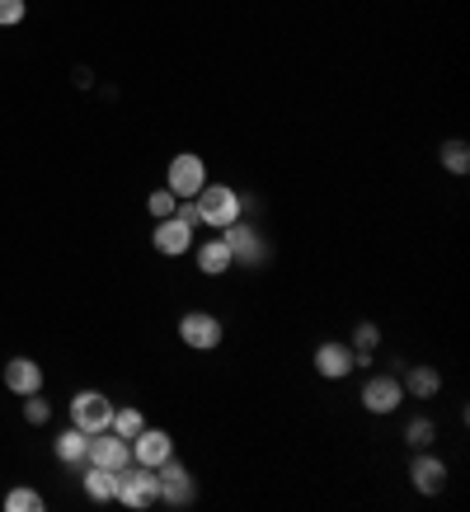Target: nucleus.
Returning <instances> with one entry per match:
<instances>
[{
	"label": "nucleus",
	"instance_id": "obj_22",
	"mask_svg": "<svg viewBox=\"0 0 470 512\" xmlns=\"http://www.w3.org/2000/svg\"><path fill=\"white\" fill-rule=\"evenodd\" d=\"M43 508L47 503L38 489H10V494H5V512H43Z\"/></svg>",
	"mask_w": 470,
	"mask_h": 512
},
{
	"label": "nucleus",
	"instance_id": "obj_17",
	"mask_svg": "<svg viewBox=\"0 0 470 512\" xmlns=\"http://www.w3.org/2000/svg\"><path fill=\"white\" fill-rule=\"evenodd\" d=\"M85 442H90V433H80L76 423H71L66 433H57L52 451H57V461H62V466H85Z\"/></svg>",
	"mask_w": 470,
	"mask_h": 512
},
{
	"label": "nucleus",
	"instance_id": "obj_9",
	"mask_svg": "<svg viewBox=\"0 0 470 512\" xmlns=\"http://www.w3.org/2000/svg\"><path fill=\"white\" fill-rule=\"evenodd\" d=\"M400 404H405L400 376H367V386H362V409L367 414H395Z\"/></svg>",
	"mask_w": 470,
	"mask_h": 512
},
{
	"label": "nucleus",
	"instance_id": "obj_11",
	"mask_svg": "<svg viewBox=\"0 0 470 512\" xmlns=\"http://www.w3.org/2000/svg\"><path fill=\"white\" fill-rule=\"evenodd\" d=\"M170 456H174V437L165 433V428H141V433L132 437V461H137V466L160 470Z\"/></svg>",
	"mask_w": 470,
	"mask_h": 512
},
{
	"label": "nucleus",
	"instance_id": "obj_18",
	"mask_svg": "<svg viewBox=\"0 0 470 512\" xmlns=\"http://www.w3.org/2000/svg\"><path fill=\"white\" fill-rule=\"evenodd\" d=\"M113 489H118V470H104V466H85V494L94 503H109Z\"/></svg>",
	"mask_w": 470,
	"mask_h": 512
},
{
	"label": "nucleus",
	"instance_id": "obj_25",
	"mask_svg": "<svg viewBox=\"0 0 470 512\" xmlns=\"http://www.w3.org/2000/svg\"><path fill=\"white\" fill-rule=\"evenodd\" d=\"M24 419H29L33 428H43V423L52 419V409H47V400H43V390H38V395H24Z\"/></svg>",
	"mask_w": 470,
	"mask_h": 512
},
{
	"label": "nucleus",
	"instance_id": "obj_2",
	"mask_svg": "<svg viewBox=\"0 0 470 512\" xmlns=\"http://www.w3.org/2000/svg\"><path fill=\"white\" fill-rule=\"evenodd\" d=\"M113 498L123 503V508L141 512V508H151V503H160V480H156V470L151 466H123L118 470V489H113Z\"/></svg>",
	"mask_w": 470,
	"mask_h": 512
},
{
	"label": "nucleus",
	"instance_id": "obj_24",
	"mask_svg": "<svg viewBox=\"0 0 470 512\" xmlns=\"http://www.w3.org/2000/svg\"><path fill=\"white\" fill-rule=\"evenodd\" d=\"M174 207H179V198H174L170 188H156V193H151V198H146V212H151V217H156V221L174 217Z\"/></svg>",
	"mask_w": 470,
	"mask_h": 512
},
{
	"label": "nucleus",
	"instance_id": "obj_13",
	"mask_svg": "<svg viewBox=\"0 0 470 512\" xmlns=\"http://www.w3.org/2000/svg\"><path fill=\"white\" fill-rule=\"evenodd\" d=\"M353 348L339 339H329L315 348V376H325V381H344V376H353Z\"/></svg>",
	"mask_w": 470,
	"mask_h": 512
},
{
	"label": "nucleus",
	"instance_id": "obj_26",
	"mask_svg": "<svg viewBox=\"0 0 470 512\" xmlns=\"http://www.w3.org/2000/svg\"><path fill=\"white\" fill-rule=\"evenodd\" d=\"M29 15V0H0V29H15Z\"/></svg>",
	"mask_w": 470,
	"mask_h": 512
},
{
	"label": "nucleus",
	"instance_id": "obj_23",
	"mask_svg": "<svg viewBox=\"0 0 470 512\" xmlns=\"http://www.w3.org/2000/svg\"><path fill=\"white\" fill-rule=\"evenodd\" d=\"M433 437H438V428H433V419H409L405 423V442L414 451H423V447H433Z\"/></svg>",
	"mask_w": 470,
	"mask_h": 512
},
{
	"label": "nucleus",
	"instance_id": "obj_12",
	"mask_svg": "<svg viewBox=\"0 0 470 512\" xmlns=\"http://www.w3.org/2000/svg\"><path fill=\"white\" fill-rule=\"evenodd\" d=\"M156 249L165 254V259H179V254H188L193 249V221H184L179 212L174 217H165V221H156Z\"/></svg>",
	"mask_w": 470,
	"mask_h": 512
},
{
	"label": "nucleus",
	"instance_id": "obj_21",
	"mask_svg": "<svg viewBox=\"0 0 470 512\" xmlns=\"http://www.w3.org/2000/svg\"><path fill=\"white\" fill-rule=\"evenodd\" d=\"M109 428L118 437H127V442H132V437L146 428V414H141V409H113V423H109Z\"/></svg>",
	"mask_w": 470,
	"mask_h": 512
},
{
	"label": "nucleus",
	"instance_id": "obj_3",
	"mask_svg": "<svg viewBox=\"0 0 470 512\" xmlns=\"http://www.w3.org/2000/svg\"><path fill=\"white\" fill-rule=\"evenodd\" d=\"M207 184V160L198 151H179L170 160V170H165V188H170L174 198H198V188Z\"/></svg>",
	"mask_w": 470,
	"mask_h": 512
},
{
	"label": "nucleus",
	"instance_id": "obj_7",
	"mask_svg": "<svg viewBox=\"0 0 470 512\" xmlns=\"http://www.w3.org/2000/svg\"><path fill=\"white\" fill-rule=\"evenodd\" d=\"M156 480H160V503H170V508H188V503L198 498L193 475H188V466H179V456H170V461L156 470Z\"/></svg>",
	"mask_w": 470,
	"mask_h": 512
},
{
	"label": "nucleus",
	"instance_id": "obj_10",
	"mask_svg": "<svg viewBox=\"0 0 470 512\" xmlns=\"http://www.w3.org/2000/svg\"><path fill=\"white\" fill-rule=\"evenodd\" d=\"M409 480H414V489H419L423 498H438L442 489H447V461L442 456H433V451L423 447L414 461H409Z\"/></svg>",
	"mask_w": 470,
	"mask_h": 512
},
{
	"label": "nucleus",
	"instance_id": "obj_6",
	"mask_svg": "<svg viewBox=\"0 0 470 512\" xmlns=\"http://www.w3.org/2000/svg\"><path fill=\"white\" fill-rule=\"evenodd\" d=\"M221 334H226V329H221V320L212 311H184L179 315V339H184L193 353H212V348L221 343Z\"/></svg>",
	"mask_w": 470,
	"mask_h": 512
},
{
	"label": "nucleus",
	"instance_id": "obj_16",
	"mask_svg": "<svg viewBox=\"0 0 470 512\" xmlns=\"http://www.w3.org/2000/svg\"><path fill=\"white\" fill-rule=\"evenodd\" d=\"M405 386V395H414V400H433L442 390V376H438V367H428V362H419V367H409V376L400 381Z\"/></svg>",
	"mask_w": 470,
	"mask_h": 512
},
{
	"label": "nucleus",
	"instance_id": "obj_1",
	"mask_svg": "<svg viewBox=\"0 0 470 512\" xmlns=\"http://www.w3.org/2000/svg\"><path fill=\"white\" fill-rule=\"evenodd\" d=\"M193 212H198V226H212V231L221 235L231 221H240L245 198H240L231 184H212V179H207V184L198 188V198H193Z\"/></svg>",
	"mask_w": 470,
	"mask_h": 512
},
{
	"label": "nucleus",
	"instance_id": "obj_15",
	"mask_svg": "<svg viewBox=\"0 0 470 512\" xmlns=\"http://www.w3.org/2000/svg\"><path fill=\"white\" fill-rule=\"evenodd\" d=\"M235 259H231V245L221 240V235H212L207 245H198V273H207V278H221V273H231Z\"/></svg>",
	"mask_w": 470,
	"mask_h": 512
},
{
	"label": "nucleus",
	"instance_id": "obj_5",
	"mask_svg": "<svg viewBox=\"0 0 470 512\" xmlns=\"http://www.w3.org/2000/svg\"><path fill=\"white\" fill-rule=\"evenodd\" d=\"M71 423H76L80 433H104L113 423V400L104 390H80L76 400H71Z\"/></svg>",
	"mask_w": 470,
	"mask_h": 512
},
{
	"label": "nucleus",
	"instance_id": "obj_20",
	"mask_svg": "<svg viewBox=\"0 0 470 512\" xmlns=\"http://www.w3.org/2000/svg\"><path fill=\"white\" fill-rule=\"evenodd\" d=\"M442 170H452V174H466L470 170V146L461 137L442 141Z\"/></svg>",
	"mask_w": 470,
	"mask_h": 512
},
{
	"label": "nucleus",
	"instance_id": "obj_19",
	"mask_svg": "<svg viewBox=\"0 0 470 512\" xmlns=\"http://www.w3.org/2000/svg\"><path fill=\"white\" fill-rule=\"evenodd\" d=\"M353 343H358V353H353V362H358V367H367V362H372V348L381 343V329H376L372 320H362V325L353 329Z\"/></svg>",
	"mask_w": 470,
	"mask_h": 512
},
{
	"label": "nucleus",
	"instance_id": "obj_14",
	"mask_svg": "<svg viewBox=\"0 0 470 512\" xmlns=\"http://www.w3.org/2000/svg\"><path fill=\"white\" fill-rule=\"evenodd\" d=\"M5 390L38 395V390H43V367H38L33 357H10V362H5Z\"/></svg>",
	"mask_w": 470,
	"mask_h": 512
},
{
	"label": "nucleus",
	"instance_id": "obj_4",
	"mask_svg": "<svg viewBox=\"0 0 470 512\" xmlns=\"http://www.w3.org/2000/svg\"><path fill=\"white\" fill-rule=\"evenodd\" d=\"M85 466H104V470L132 466V442H127V437H118L113 428L90 433V442H85Z\"/></svg>",
	"mask_w": 470,
	"mask_h": 512
},
{
	"label": "nucleus",
	"instance_id": "obj_8",
	"mask_svg": "<svg viewBox=\"0 0 470 512\" xmlns=\"http://www.w3.org/2000/svg\"><path fill=\"white\" fill-rule=\"evenodd\" d=\"M221 240L231 245V259H235V264L254 268V264H264V259H268V245H264V235L254 231V226H240V221H231V226L221 231Z\"/></svg>",
	"mask_w": 470,
	"mask_h": 512
}]
</instances>
